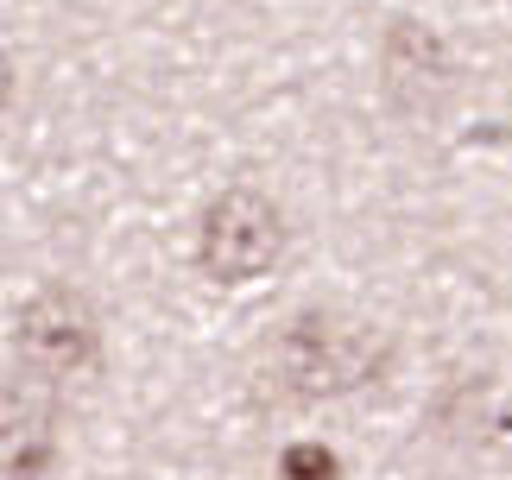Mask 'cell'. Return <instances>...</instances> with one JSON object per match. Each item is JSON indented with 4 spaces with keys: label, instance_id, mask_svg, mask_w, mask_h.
<instances>
[{
    "label": "cell",
    "instance_id": "cell-1",
    "mask_svg": "<svg viewBox=\"0 0 512 480\" xmlns=\"http://www.w3.org/2000/svg\"><path fill=\"white\" fill-rule=\"evenodd\" d=\"M386 367H392L386 335L342 310H298L266 348V386L285 405H336V398L380 386Z\"/></svg>",
    "mask_w": 512,
    "mask_h": 480
},
{
    "label": "cell",
    "instance_id": "cell-2",
    "mask_svg": "<svg viewBox=\"0 0 512 480\" xmlns=\"http://www.w3.org/2000/svg\"><path fill=\"white\" fill-rule=\"evenodd\" d=\"M7 348H13V373L38 379V386H64V379H83L102 360V323H95L83 291L38 285L7 316Z\"/></svg>",
    "mask_w": 512,
    "mask_h": 480
},
{
    "label": "cell",
    "instance_id": "cell-3",
    "mask_svg": "<svg viewBox=\"0 0 512 480\" xmlns=\"http://www.w3.org/2000/svg\"><path fill=\"white\" fill-rule=\"evenodd\" d=\"M285 253V209L253 184H228L209 196L203 222H196V272L209 285H253L279 266Z\"/></svg>",
    "mask_w": 512,
    "mask_h": 480
},
{
    "label": "cell",
    "instance_id": "cell-4",
    "mask_svg": "<svg viewBox=\"0 0 512 480\" xmlns=\"http://www.w3.org/2000/svg\"><path fill=\"white\" fill-rule=\"evenodd\" d=\"M380 95L399 120H437L456 95V57L418 13H392L380 32Z\"/></svg>",
    "mask_w": 512,
    "mask_h": 480
},
{
    "label": "cell",
    "instance_id": "cell-5",
    "mask_svg": "<svg viewBox=\"0 0 512 480\" xmlns=\"http://www.w3.org/2000/svg\"><path fill=\"white\" fill-rule=\"evenodd\" d=\"M0 430H7V480H45L57 462V405L51 386H38L26 373H7V411H0Z\"/></svg>",
    "mask_w": 512,
    "mask_h": 480
},
{
    "label": "cell",
    "instance_id": "cell-6",
    "mask_svg": "<svg viewBox=\"0 0 512 480\" xmlns=\"http://www.w3.org/2000/svg\"><path fill=\"white\" fill-rule=\"evenodd\" d=\"M430 430H437L443 443H462V449L487 443V436L500 430L494 379H487V373H456V379L437 392V405H430Z\"/></svg>",
    "mask_w": 512,
    "mask_h": 480
},
{
    "label": "cell",
    "instance_id": "cell-7",
    "mask_svg": "<svg viewBox=\"0 0 512 480\" xmlns=\"http://www.w3.org/2000/svg\"><path fill=\"white\" fill-rule=\"evenodd\" d=\"M279 474L285 480H342V462H336V449H323V443H291L279 455Z\"/></svg>",
    "mask_w": 512,
    "mask_h": 480
}]
</instances>
